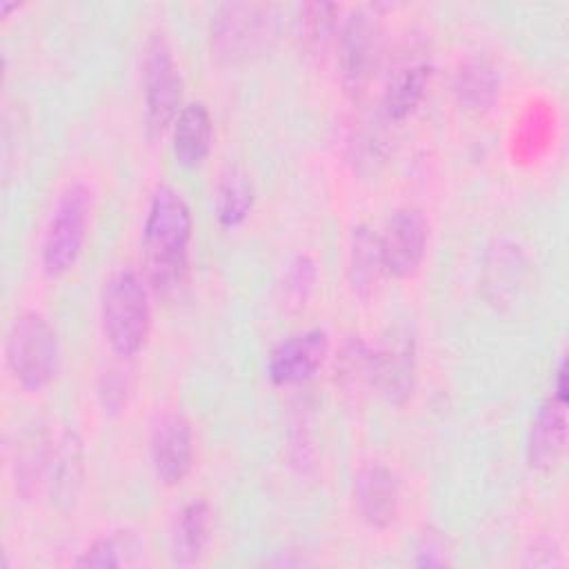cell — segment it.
Returning a JSON list of instances; mask_svg holds the SVG:
<instances>
[{
    "label": "cell",
    "instance_id": "obj_1",
    "mask_svg": "<svg viewBox=\"0 0 569 569\" xmlns=\"http://www.w3.org/2000/svg\"><path fill=\"white\" fill-rule=\"evenodd\" d=\"M191 211L173 187H158L149 200L142 224L144 273L156 293H171L187 271L191 242Z\"/></svg>",
    "mask_w": 569,
    "mask_h": 569
},
{
    "label": "cell",
    "instance_id": "obj_2",
    "mask_svg": "<svg viewBox=\"0 0 569 569\" xmlns=\"http://www.w3.org/2000/svg\"><path fill=\"white\" fill-rule=\"evenodd\" d=\"M151 311L147 287L131 269L116 271L102 289V331L109 347L131 358L138 353L149 336Z\"/></svg>",
    "mask_w": 569,
    "mask_h": 569
},
{
    "label": "cell",
    "instance_id": "obj_3",
    "mask_svg": "<svg viewBox=\"0 0 569 569\" xmlns=\"http://www.w3.org/2000/svg\"><path fill=\"white\" fill-rule=\"evenodd\" d=\"M4 353L11 376L29 391L47 387L60 367L58 333L38 311H24L11 322Z\"/></svg>",
    "mask_w": 569,
    "mask_h": 569
},
{
    "label": "cell",
    "instance_id": "obj_4",
    "mask_svg": "<svg viewBox=\"0 0 569 569\" xmlns=\"http://www.w3.org/2000/svg\"><path fill=\"white\" fill-rule=\"evenodd\" d=\"M91 213V191L80 180L60 193L42 240V269L49 278L64 276L78 260Z\"/></svg>",
    "mask_w": 569,
    "mask_h": 569
},
{
    "label": "cell",
    "instance_id": "obj_5",
    "mask_svg": "<svg viewBox=\"0 0 569 569\" xmlns=\"http://www.w3.org/2000/svg\"><path fill=\"white\" fill-rule=\"evenodd\" d=\"M382 58V22L371 9H353L338 31V67L345 91L362 96Z\"/></svg>",
    "mask_w": 569,
    "mask_h": 569
},
{
    "label": "cell",
    "instance_id": "obj_6",
    "mask_svg": "<svg viewBox=\"0 0 569 569\" xmlns=\"http://www.w3.org/2000/svg\"><path fill=\"white\" fill-rule=\"evenodd\" d=\"M273 9L253 2H227L211 13V49L220 60L236 62L258 53L273 36Z\"/></svg>",
    "mask_w": 569,
    "mask_h": 569
},
{
    "label": "cell",
    "instance_id": "obj_7",
    "mask_svg": "<svg viewBox=\"0 0 569 569\" xmlns=\"http://www.w3.org/2000/svg\"><path fill=\"white\" fill-rule=\"evenodd\" d=\"M144 127L149 138L162 136L180 113V73L171 47L162 33H153L142 60Z\"/></svg>",
    "mask_w": 569,
    "mask_h": 569
},
{
    "label": "cell",
    "instance_id": "obj_8",
    "mask_svg": "<svg viewBox=\"0 0 569 569\" xmlns=\"http://www.w3.org/2000/svg\"><path fill=\"white\" fill-rule=\"evenodd\" d=\"M429 238V224L420 209L400 207L387 222L382 242L385 269L396 278H409L418 271Z\"/></svg>",
    "mask_w": 569,
    "mask_h": 569
},
{
    "label": "cell",
    "instance_id": "obj_9",
    "mask_svg": "<svg viewBox=\"0 0 569 569\" xmlns=\"http://www.w3.org/2000/svg\"><path fill=\"white\" fill-rule=\"evenodd\" d=\"M151 465L160 482L178 485L193 462V438L189 422L178 413L160 416L149 438Z\"/></svg>",
    "mask_w": 569,
    "mask_h": 569
},
{
    "label": "cell",
    "instance_id": "obj_10",
    "mask_svg": "<svg viewBox=\"0 0 569 569\" xmlns=\"http://www.w3.org/2000/svg\"><path fill=\"white\" fill-rule=\"evenodd\" d=\"M329 338L322 329H307L278 342L269 353L267 371L276 385H298L309 380L325 362Z\"/></svg>",
    "mask_w": 569,
    "mask_h": 569
},
{
    "label": "cell",
    "instance_id": "obj_11",
    "mask_svg": "<svg viewBox=\"0 0 569 569\" xmlns=\"http://www.w3.org/2000/svg\"><path fill=\"white\" fill-rule=\"evenodd\" d=\"M416 373V345L409 331L393 329L385 345L373 351V387L389 402H402L411 396Z\"/></svg>",
    "mask_w": 569,
    "mask_h": 569
},
{
    "label": "cell",
    "instance_id": "obj_12",
    "mask_svg": "<svg viewBox=\"0 0 569 569\" xmlns=\"http://www.w3.org/2000/svg\"><path fill=\"white\" fill-rule=\"evenodd\" d=\"M567 445V393L551 391L538 407L529 438H527V460L533 469L553 467L565 453Z\"/></svg>",
    "mask_w": 569,
    "mask_h": 569
},
{
    "label": "cell",
    "instance_id": "obj_13",
    "mask_svg": "<svg viewBox=\"0 0 569 569\" xmlns=\"http://www.w3.org/2000/svg\"><path fill=\"white\" fill-rule=\"evenodd\" d=\"M353 500L360 518L376 529H385L398 513V482L382 465H367L353 480Z\"/></svg>",
    "mask_w": 569,
    "mask_h": 569
},
{
    "label": "cell",
    "instance_id": "obj_14",
    "mask_svg": "<svg viewBox=\"0 0 569 569\" xmlns=\"http://www.w3.org/2000/svg\"><path fill=\"white\" fill-rule=\"evenodd\" d=\"M173 153L184 167H200L213 144V124L202 102H189L180 109L173 127Z\"/></svg>",
    "mask_w": 569,
    "mask_h": 569
},
{
    "label": "cell",
    "instance_id": "obj_15",
    "mask_svg": "<svg viewBox=\"0 0 569 569\" xmlns=\"http://www.w3.org/2000/svg\"><path fill=\"white\" fill-rule=\"evenodd\" d=\"M431 82V67L427 62H413L393 73L389 80L385 96H382V109L389 120H405L411 116L418 104L425 100Z\"/></svg>",
    "mask_w": 569,
    "mask_h": 569
},
{
    "label": "cell",
    "instance_id": "obj_16",
    "mask_svg": "<svg viewBox=\"0 0 569 569\" xmlns=\"http://www.w3.org/2000/svg\"><path fill=\"white\" fill-rule=\"evenodd\" d=\"M382 242L367 224H360L351 233L349 244V282L360 296H369L385 273Z\"/></svg>",
    "mask_w": 569,
    "mask_h": 569
},
{
    "label": "cell",
    "instance_id": "obj_17",
    "mask_svg": "<svg viewBox=\"0 0 569 569\" xmlns=\"http://www.w3.org/2000/svg\"><path fill=\"white\" fill-rule=\"evenodd\" d=\"M73 431L62 433V438L51 447L49 456V487L56 502L69 505L82 482V447Z\"/></svg>",
    "mask_w": 569,
    "mask_h": 569
},
{
    "label": "cell",
    "instance_id": "obj_18",
    "mask_svg": "<svg viewBox=\"0 0 569 569\" xmlns=\"http://www.w3.org/2000/svg\"><path fill=\"white\" fill-rule=\"evenodd\" d=\"M453 89L460 104H465V109L487 111L498 98L500 78L493 64H489L482 58H473L458 69Z\"/></svg>",
    "mask_w": 569,
    "mask_h": 569
},
{
    "label": "cell",
    "instance_id": "obj_19",
    "mask_svg": "<svg viewBox=\"0 0 569 569\" xmlns=\"http://www.w3.org/2000/svg\"><path fill=\"white\" fill-rule=\"evenodd\" d=\"M253 207V184L247 171L229 167L216 187V216L222 227H238Z\"/></svg>",
    "mask_w": 569,
    "mask_h": 569
},
{
    "label": "cell",
    "instance_id": "obj_20",
    "mask_svg": "<svg viewBox=\"0 0 569 569\" xmlns=\"http://www.w3.org/2000/svg\"><path fill=\"white\" fill-rule=\"evenodd\" d=\"M211 531V509L204 500L189 502L178 520L173 560L180 565H191L202 553Z\"/></svg>",
    "mask_w": 569,
    "mask_h": 569
},
{
    "label": "cell",
    "instance_id": "obj_21",
    "mask_svg": "<svg viewBox=\"0 0 569 569\" xmlns=\"http://www.w3.org/2000/svg\"><path fill=\"white\" fill-rule=\"evenodd\" d=\"M338 7L333 2H307L298 7L296 36L311 53H325L338 27Z\"/></svg>",
    "mask_w": 569,
    "mask_h": 569
},
{
    "label": "cell",
    "instance_id": "obj_22",
    "mask_svg": "<svg viewBox=\"0 0 569 569\" xmlns=\"http://www.w3.org/2000/svg\"><path fill=\"white\" fill-rule=\"evenodd\" d=\"M336 371L345 387L373 385V351L358 338L349 340L338 356Z\"/></svg>",
    "mask_w": 569,
    "mask_h": 569
},
{
    "label": "cell",
    "instance_id": "obj_23",
    "mask_svg": "<svg viewBox=\"0 0 569 569\" xmlns=\"http://www.w3.org/2000/svg\"><path fill=\"white\" fill-rule=\"evenodd\" d=\"M127 549H136V540L131 533H113V536H104L98 538L78 560V567H120L122 565V556L120 551Z\"/></svg>",
    "mask_w": 569,
    "mask_h": 569
},
{
    "label": "cell",
    "instance_id": "obj_24",
    "mask_svg": "<svg viewBox=\"0 0 569 569\" xmlns=\"http://www.w3.org/2000/svg\"><path fill=\"white\" fill-rule=\"evenodd\" d=\"M313 280H316V269H313V262L305 256L296 258L291 264H289V271L284 276V291L289 298L293 300H305L309 289L313 287Z\"/></svg>",
    "mask_w": 569,
    "mask_h": 569
},
{
    "label": "cell",
    "instance_id": "obj_25",
    "mask_svg": "<svg viewBox=\"0 0 569 569\" xmlns=\"http://www.w3.org/2000/svg\"><path fill=\"white\" fill-rule=\"evenodd\" d=\"M447 549H445V538L438 533H425L422 542L418 547V558L416 565L420 567H433V565H445Z\"/></svg>",
    "mask_w": 569,
    "mask_h": 569
},
{
    "label": "cell",
    "instance_id": "obj_26",
    "mask_svg": "<svg viewBox=\"0 0 569 569\" xmlns=\"http://www.w3.org/2000/svg\"><path fill=\"white\" fill-rule=\"evenodd\" d=\"M107 389H124V382L118 380L113 382V378L107 380ZM104 396V407H120L124 402V393L122 391H102Z\"/></svg>",
    "mask_w": 569,
    "mask_h": 569
}]
</instances>
